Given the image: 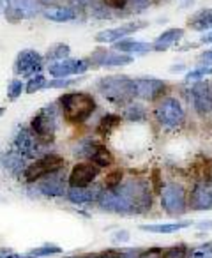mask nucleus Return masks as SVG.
I'll list each match as a JSON object with an SVG mask.
<instances>
[{
  "mask_svg": "<svg viewBox=\"0 0 212 258\" xmlns=\"http://www.w3.org/2000/svg\"><path fill=\"white\" fill-rule=\"evenodd\" d=\"M44 18L50 20V22H55V23H67V22H73L76 20L78 16V9L75 8H69V6H60V8H48L43 11Z\"/></svg>",
  "mask_w": 212,
  "mask_h": 258,
  "instance_id": "20",
  "label": "nucleus"
},
{
  "mask_svg": "<svg viewBox=\"0 0 212 258\" xmlns=\"http://www.w3.org/2000/svg\"><path fill=\"white\" fill-rule=\"evenodd\" d=\"M207 75H212V68H198V69H194V71H189L186 75V80L187 82H191V80H200V78H203V76H207Z\"/></svg>",
  "mask_w": 212,
  "mask_h": 258,
  "instance_id": "36",
  "label": "nucleus"
},
{
  "mask_svg": "<svg viewBox=\"0 0 212 258\" xmlns=\"http://www.w3.org/2000/svg\"><path fill=\"white\" fill-rule=\"evenodd\" d=\"M2 163H4V166L9 170L11 173H15V175H20V173L25 172V163H23V156H20L18 152H8V154L2 156Z\"/></svg>",
  "mask_w": 212,
  "mask_h": 258,
  "instance_id": "26",
  "label": "nucleus"
},
{
  "mask_svg": "<svg viewBox=\"0 0 212 258\" xmlns=\"http://www.w3.org/2000/svg\"><path fill=\"white\" fill-rule=\"evenodd\" d=\"M97 205L103 211L124 216H145L152 207L151 184L144 179H131L110 189H103L97 197Z\"/></svg>",
  "mask_w": 212,
  "mask_h": 258,
  "instance_id": "1",
  "label": "nucleus"
},
{
  "mask_svg": "<svg viewBox=\"0 0 212 258\" xmlns=\"http://www.w3.org/2000/svg\"><path fill=\"white\" fill-rule=\"evenodd\" d=\"M80 258H99V254H96V253H92V254H83V256H80Z\"/></svg>",
  "mask_w": 212,
  "mask_h": 258,
  "instance_id": "49",
  "label": "nucleus"
},
{
  "mask_svg": "<svg viewBox=\"0 0 212 258\" xmlns=\"http://www.w3.org/2000/svg\"><path fill=\"white\" fill-rule=\"evenodd\" d=\"M103 4L112 9H126L129 6V0H103Z\"/></svg>",
  "mask_w": 212,
  "mask_h": 258,
  "instance_id": "38",
  "label": "nucleus"
},
{
  "mask_svg": "<svg viewBox=\"0 0 212 258\" xmlns=\"http://www.w3.org/2000/svg\"><path fill=\"white\" fill-rule=\"evenodd\" d=\"M191 226V221H179V223H159V225H142L140 230L149 233H175L182 228Z\"/></svg>",
  "mask_w": 212,
  "mask_h": 258,
  "instance_id": "24",
  "label": "nucleus"
},
{
  "mask_svg": "<svg viewBox=\"0 0 212 258\" xmlns=\"http://www.w3.org/2000/svg\"><path fill=\"white\" fill-rule=\"evenodd\" d=\"M73 80L69 78H53L50 82H46V89H64V87L73 85Z\"/></svg>",
  "mask_w": 212,
  "mask_h": 258,
  "instance_id": "37",
  "label": "nucleus"
},
{
  "mask_svg": "<svg viewBox=\"0 0 212 258\" xmlns=\"http://www.w3.org/2000/svg\"><path fill=\"white\" fill-rule=\"evenodd\" d=\"M136 97L145 101H156L166 92V83L156 78H138L134 80Z\"/></svg>",
  "mask_w": 212,
  "mask_h": 258,
  "instance_id": "13",
  "label": "nucleus"
},
{
  "mask_svg": "<svg viewBox=\"0 0 212 258\" xmlns=\"http://www.w3.org/2000/svg\"><path fill=\"white\" fill-rule=\"evenodd\" d=\"M189 258H212V242L201 244V246L194 247V249L191 251Z\"/></svg>",
  "mask_w": 212,
  "mask_h": 258,
  "instance_id": "33",
  "label": "nucleus"
},
{
  "mask_svg": "<svg viewBox=\"0 0 212 258\" xmlns=\"http://www.w3.org/2000/svg\"><path fill=\"white\" fill-rule=\"evenodd\" d=\"M120 254H122V258H138V251L134 249H127V251H120Z\"/></svg>",
  "mask_w": 212,
  "mask_h": 258,
  "instance_id": "43",
  "label": "nucleus"
},
{
  "mask_svg": "<svg viewBox=\"0 0 212 258\" xmlns=\"http://www.w3.org/2000/svg\"><path fill=\"white\" fill-rule=\"evenodd\" d=\"M198 226H200L201 230H208L212 226V221H203V223H200Z\"/></svg>",
  "mask_w": 212,
  "mask_h": 258,
  "instance_id": "46",
  "label": "nucleus"
},
{
  "mask_svg": "<svg viewBox=\"0 0 212 258\" xmlns=\"http://www.w3.org/2000/svg\"><path fill=\"white\" fill-rule=\"evenodd\" d=\"M101 187L97 186H87V187H69L65 191V197L71 204L76 205H83V204H92V202H97V197L101 193Z\"/></svg>",
  "mask_w": 212,
  "mask_h": 258,
  "instance_id": "19",
  "label": "nucleus"
},
{
  "mask_svg": "<svg viewBox=\"0 0 212 258\" xmlns=\"http://www.w3.org/2000/svg\"><path fill=\"white\" fill-rule=\"evenodd\" d=\"M134 58L127 53H113V51H106L103 48H97L92 55V64L94 66H103V68H120V66H129Z\"/></svg>",
  "mask_w": 212,
  "mask_h": 258,
  "instance_id": "16",
  "label": "nucleus"
},
{
  "mask_svg": "<svg viewBox=\"0 0 212 258\" xmlns=\"http://www.w3.org/2000/svg\"><path fill=\"white\" fill-rule=\"evenodd\" d=\"M62 168H65V159L58 154H44L39 159H36L34 163H30L25 168L23 175H25L27 182H37L43 177L50 175V173L60 172Z\"/></svg>",
  "mask_w": 212,
  "mask_h": 258,
  "instance_id": "5",
  "label": "nucleus"
},
{
  "mask_svg": "<svg viewBox=\"0 0 212 258\" xmlns=\"http://www.w3.org/2000/svg\"><path fill=\"white\" fill-rule=\"evenodd\" d=\"M13 144H15V151L27 159L37 158V156L41 154V151H43V144H41V142L32 135V131L27 127L20 129L18 133H16Z\"/></svg>",
  "mask_w": 212,
  "mask_h": 258,
  "instance_id": "10",
  "label": "nucleus"
},
{
  "mask_svg": "<svg viewBox=\"0 0 212 258\" xmlns=\"http://www.w3.org/2000/svg\"><path fill=\"white\" fill-rule=\"evenodd\" d=\"M161 207L168 216H182L186 212V191L180 184H168L161 189Z\"/></svg>",
  "mask_w": 212,
  "mask_h": 258,
  "instance_id": "7",
  "label": "nucleus"
},
{
  "mask_svg": "<svg viewBox=\"0 0 212 258\" xmlns=\"http://www.w3.org/2000/svg\"><path fill=\"white\" fill-rule=\"evenodd\" d=\"M163 256V249L161 247H151V249L144 251V253L138 254V258H161Z\"/></svg>",
  "mask_w": 212,
  "mask_h": 258,
  "instance_id": "39",
  "label": "nucleus"
},
{
  "mask_svg": "<svg viewBox=\"0 0 212 258\" xmlns=\"http://www.w3.org/2000/svg\"><path fill=\"white\" fill-rule=\"evenodd\" d=\"M99 258H122V254H120V251L108 249V251H104V253H101Z\"/></svg>",
  "mask_w": 212,
  "mask_h": 258,
  "instance_id": "42",
  "label": "nucleus"
},
{
  "mask_svg": "<svg viewBox=\"0 0 212 258\" xmlns=\"http://www.w3.org/2000/svg\"><path fill=\"white\" fill-rule=\"evenodd\" d=\"M120 180H122V172H120V170H115V172H112L110 175H106V179H104V187L110 189V187L119 186Z\"/></svg>",
  "mask_w": 212,
  "mask_h": 258,
  "instance_id": "35",
  "label": "nucleus"
},
{
  "mask_svg": "<svg viewBox=\"0 0 212 258\" xmlns=\"http://www.w3.org/2000/svg\"><path fill=\"white\" fill-rule=\"evenodd\" d=\"M0 253H4V254H0V258H22V254L13 253V251H0Z\"/></svg>",
  "mask_w": 212,
  "mask_h": 258,
  "instance_id": "44",
  "label": "nucleus"
},
{
  "mask_svg": "<svg viewBox=\"0 0 212 258\" xmlns=\"http://www.w3.org/2000/svg\"><path fill=\"white\" fill-rule=\"evenodd\" d=\"M189 207L193 211H210L212 187L207 186V184H196L189 195Z\"/></svg>",
  "mask_w": 212,
  "mask_h": 258,
  "instance_id": "18",
  "label": "nucleus"
},
{
  "mask_svg": "<svg viewBox=\"0 0 212 258\" xmlns=\"http://www.w3.org/2000/svg\"><path fill=\"white\" fill-rule=\"evenodd\" d=\"M200 58L203 62H212V50H205L203 53L200 55Z\"/></svg>",
  "mask_w": 212,
  "mask_h": 258,
  "instance_id": "45",
  "label": "nucleus"
},
{
  "mask_svg": "<svg viewBox=\"0 0 212 258\" xmlns=\"http://www.w3.org/2000/svg\"><path fill=\"white\" fill-rule=\"evenodd\" d=\"M4 111H6V108H2V106H0V117H2V113H4Z\"/></svg>",
  "mask_w": 212,
  "mask_h": 258,
  "instance_id": "50",
  "label": "nucleus"
},
{
  "mask_svg": "<svg viewBox=\"0 0 212 258\" xmlns=\"http://www.w3.org/2000/svg\"><path fill=\"white\" fill-rule=\"evenodd\" d=\"M186 253H187V247L182 244V246H173L170 249H166L161 258H186Z\"/></svg>",
  "mask_w": 212,
  "mask_h": 258,
  "instance_id": "34",
  "label": "nucleus"
},
{
  "mask_svg": "<svg viewBox=\"0 0 212 258\" xmlns=\"http://www.w3.org/2000/svg\"><path fill=\"white\" fill-rule=\"evenodd\" d=\"M210 187H212V184H210Z\"/></svg>",
  "mask_w": 212,
  "mask_h": 258,
  "instance_id": "51",
  "label": "nucleus"
},
{
  "mask_svg": "<svg viewBox=\"0 0 212 258\" xmlns=\"http://www.w3.org/2000/svg\"><path fill=\"white\" fill-rule=\"evenodd\" d=\"M69 53H71V48L64 43H58V44H53V46L46 51L44 60H48V62L53 64V62H60V60H64V58H67Z\"/></svg>",
  "mask_w": 212,
  "mask_h": 258,
  "instance_id": "27",
  "label": "nucleus"
},
{
  "mask_svg": "<svg viewBox=\"0 0 212 258\" xmlns=\"http://www.w3.org/2000/svg\"><path fill=\"white\" fill-rule=\"evenodd\" d=\"M189 27L194 29L196 32H203V30H208L212 27V8L201 9V11L194 13L189 18Z\"/></svg>",
  "mask_w": 212,
  "mask_h": 258,
  "instance_id": "25",
  "label": "nucleus"
},
{
  "mask_svg": "<svg viewBox=\"0 0 212 258\" xmlns=\"http://www.w3.org/2000/svg\"><path fill=\"white\" fill-rule=\"evenodd\" d=\"M112 240L115 244H120V242H127L129 240V232H126V230H120V232H115L112 235Z\"/></svg>",
  "mask_w": 212,
  "mask_h": 258,
  "instance_id": "40",
  "label": "nucleus"
},
{
  "mask_svg": "<svg viewBox=\"0 0 212 258\" xmlns=\"http://www.w3.org/2000/svg\"><path fill=\"white\" fill-rule=\"evenodd\" d=\"M97 175H99V166H96L92 161L76 163L67 177V184L69 187H87L96 180Z\"/></svg>",
  "mask_w": 212,
  "mask_h": 258,
  "instance_id": "11",
  "label": "nucleus"
},
{
  "mask_svg": "<svg viewBox=\"0 0 212 258\" xmlns=\"http://www.w3.org/2000/svg\"><path fill=\"white\" fill-rule=\"evenodd\" d=\"M8 2H9V0H0V11H4L6 6H8Z\"/></svg>",
  "mask_w": 212,
  "mask_h": 258,
  "instance_id": "48",
  "label": "nucleus"
},
{
  "mask_svg": "<svg viewBox=\"0 0 212 258\" xmlns=\"http://www.w3.org/2000/svg\"><path fill=\"white\" fill-rule=\"evenodd\" d=\"M25 90V83L22 82V80L15 78L9 82V87H8V99L9 101H16L20 96H22V92Z\"/></svg>",
  "mask_w": 212,
  "mask_h": 258,
  "instance_id": "31",
  "label": "nucleus"
},
{
  "mask_svg": "<svg viewBox=\"0 0 212 258\" xmlns=\"http://www.w3.org/2000/svg\"><path fill=\"white\" fill-rule=\"evenodd\" d=\"M124 115H126V118L131 122H142L147 118V110H145L140 103H131L129 106L126 108Z\"/></svg>",
  "mask_w": 212,
  "mask_h": 258,
  "instance_id": "29",
  "label": "nucleus"
},
{
  "mask_svg": "<svg viewBox=\"0 0 212 258\" xmlns=\"http://www.w3.org/2000/svg\"><path fill=\"white\" fill-rule=\"evenodd\" d=\"M39 191L44 197L50 198H60L65 195V179L60 175V172L50 173V175L43 177L39 182Z\"/></svg>",
  "mask_w": 212,
  "mask_h": 258,
  "instance_id": "17",
  "label": "nucleus"
},
{
  "mask_svg": "<svg viewBox=\"0 0 212 258\" xmlns=\"http://www.w3.org/2000/svg\"><path fill=\"white\" fill-rule=\"evenodd\" d=\"M44 64V57L36 50H22L18 53L13 66V73L16 76H25V78H32L36 75H41Z\"/></svg>",
  "mask_w": 212,
  "mask_h": 258,
  "instance_id": "8",
  "label": "nucleus"
},
{
  "mask_svg": "<svg viewBox=\"0 0 212 258\" xmlns=\"http://www.w3.org/2000/svg\"><path fill=\"white\" fill-rule=\"evenodd\" d=\"M129 4H133L134 13H142L144 9L149 8V0H129Z\"/></svg>",
  "mask_w": 212,
  "mask_h": 258,
  "instance_id": "41",
  "label": "nucleus"
},
{
  "mask_svg": "<svg viewBox=\"0 0 212 258\" xmlns=\"http://www.w3.org/2000/svg\"><path fill=\"white\" fill-rule=\"evenodd\" d=\"M113 50L120 51V53H147L152 50V44L144 43V41H134V39H120L113 43Z\"/></svg>",
  "mask_w": 212,
  "mask_h": 258,
  "instance_id": "22",
  "label": "nucleus"
},
{
  "mask_svg": "<svg viewBox=\"0 0 212 258\" xmlns=\"http://www.w3.org/2000/svg\"><path fill=\"white\" fill-rule=\"evenodd\" d=\"M147 27L145 22H129L126 25H120L115 27V29H106V30H101V32L96 34V41L97 43H117V41L124 39L126 36L133 32H138L140 29Z\"/></svg>",
  "mask_w": 212,
  "mask_h": 258,
  "instance_id": "15",
  "label": "nucleus"
},
{
  "mask_svg": "<svg viewBox=\"0 0 212 258\" xmlns=\"http://www.w3.org/2000/svg\"><path fill=\"white\" fill-rule=\"evenodd\" d=\"M58 104L65 120L71 124H82L96 110V101L87 92H67L58 97Z\"/></svg>",
  "mask_w": 212,
  "mask_h": 258,
  "instance_id": "3",
  "label": "nucleus"
},
{
  "mask_svg": "<svg viewBox=\"0 0 212 258\" xmlns=\"http://www.w3.org/2000/svg\"><path fill=\"white\" fill-rule=\"evenodd\" d=\"M29 129L43 145L51 144L55 140V133H57V106L48 104V106L41 108L32 117Z\"/></svg>",
  "mask_w": 212,
  "mask_h": 258,
  "instance_id": "4",
  "label": "nucleus"
},
{
  "mask_svg": "<svg viewBox=\"0 0 212 258\" xmlns=\"http://www.w3.org/2000/svg\"><path fill=\"white\" fill-rule=\"evenodd\" d=\"M193 106L198 115L212 113V90L207 82H196L191 87Z\"/></svg>",
  "mask_w": 212,
  "mask_h": 258,
  "instance_id": "14",
  "label": "nucleus"
},
{
  "mask_svg": "<svg viewBox=\"0 0 212 258\" xmlns=\"http://www.w3.org/2000/svg\"><path fill=\"white\" fill-rule=\"evenodd\" d=\"M89 159L99 168H106L113 163V154L110 152V149L103 144H94L92 151L89 154Z\"/></svg>",
  "mask_w": 212,
  "mask_h": 258,
  "instance_id": "23",
  "label": "nucleus"
},
{
  "mask_svg": "<svg viewBox=\"0 0 212 258\" xmlns=\"http://www.w3.org/2000/svg\"><path fill=\"white\" fill-rule=\"evenodd\" d=\"M41 11L37 0H9L4 13L9 22L16 23L27 18H34Z\"/></svg>",
  "mask_w": 212,
  "mask_h": 258,
  "instance_id": "9",
  "label": "nucleus"
},
{
  "mask_svg": "<svg viewBox=\"0 0 212 258\" xmlns=\"http://www.w3.org/2000/svg\"><path fill=\"white\" fill-rule=\"evenodd\" d=\"M96 87L101 96L113 104H126L129 101L136 99L134 80H131L129 76H120V75L103 76L96 83Z\"/></svg>",
  "mask_w": 212,
  "mask_h": 258,
  "instance_id": "2",
  "label": "nucleus"
},
{
  "mask_svg": "<svg viewBox=\"0 0 212 258\" xmlns=\"http://www.w3.org/2000/svg\"><path fill=\"white\" fill-rule=\"evenodd\" d=\"M58 253H62L60 247L46 244V246L34 247V249H30L27 254H22V258H43V256H50V254H58Z\"/></svg>",
  "mask_w": 212,
  "mask_h": 258,
  "instance_id": "30",
  "label": "nucleus"
},
{
  "mask_svg": "<svg viewBox=\"0 0 212 258\" xmlns=\"http://www.w3.org/2000/svg\"><path fill=\"white\" fill-rule=\"evenodd\" d=\"M90 68V64L83 58H64L60 62H53L48 68V73L53 78H69L75 75H83L87 69Z\"/></svg>",
  "mask_w": 212,
  "mask_h": 258,
  "instance_id": "12",
  "label": "nucleus"
},
{
  "mask_svg": "<svg viewBox=\"0 0 212 258\" xmlns=\"http://www.w3.org/2000/svg\"><path fill=\"white\" fill-rule=\"evenodd\" d=\"M41 89H46V78H44L43 75L32 76V78L29 80V83L25 85V92H29V94H34Z\"/></svg>",
  "mask_w": 212,
  "mask_h": 258,
  "instance_id": "32",
  "label": "nucleus"
},
{
  "mask_svg": "<svg viewBox=\"0 0 212 258\" xmlns=\"http://www.w3.org/2000/svg\"><path fill=\"white\" fill-rule=\"evenodd\" d=\"M154 115H156V120L161 125L175 129L184 120V108L180 104V101L175 99V97H165V99H161L158 103Z\"/></svg>",
  "mask_w": 212,
  "mask_h": 258,
  "instance_id": "6",
  "label": "nucleus"
},
{
  "mask_svg": "<svg viewBox=\"0 0 212 258\" xmlns=\"http://www.w3.org/2000/svg\"><path fill=\"white\" fill-rule=\"evenodd\" d=\"M201 43H212V32L208 36H203L201 37Z\"/></svg>",
  "mask_w": 212,
  "mask_h": 258,
  "instance_id": "47",
  "label": "nucleus"
},
{
  "mask_svg": "<svg viewBox=\"0 0 212 258\" xmlns=\"http://www.w3.org/2000/svg\"><path fill=\"white\" fill-rule=\"evenodd\" d=\"M120 115H115V113H106L103 118H101L99 125H97V129H99L101 135H108L112 133L113 129H117L120 125Z\"/></svg>",
  "mask_w": 212,
  "mask_h": 258,
  "instance_id": "28",
  "label": "nucleus"
},
{
  "mask_svg": "<svg viewBox=\"0 0 212 258\" xmlns=\"http://www.w3.org/2000/svg\"><path fill=\"white\" fill-rule=\"evenodd\" d=\"M184 36V30L182 29H170L165 30L158 39L152 43V50L156 51H166L168 48H172L173 44H177L180 41V37Z\"/></svg>",
  "mask_w": 212,
  "mask_h": 258,
  "instance_id": "21",
  "label": "nucleus"
}]
</instances>
